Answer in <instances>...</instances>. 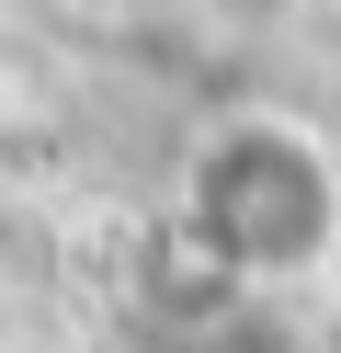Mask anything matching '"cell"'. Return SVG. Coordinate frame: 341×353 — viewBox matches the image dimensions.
<instances>
[{
    "instance_id": "cell-1",
    "label": "cell",
    "mask_w": 341,
    "mask_h": 353,
    "mask_svg": "<svg viewBox=\"0 0 341 353\" xmlns=\"http://www.w3.org/2000/svg\"><path fill=\"white\" fill-rule=\"evenodd\" d=\"M171 239L205 274L239 285H307L341 262V160L296 114H216L182 148V205Z\"/></svg>"
}]
</instances>
